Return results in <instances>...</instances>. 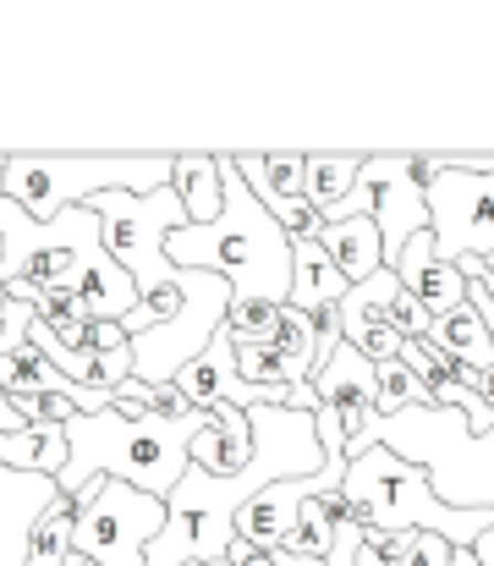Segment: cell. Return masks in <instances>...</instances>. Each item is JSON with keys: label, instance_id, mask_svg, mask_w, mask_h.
<instances>
[{"label": "cell", "instance_id": "obj_1", "mask_svg": "<svg viewBox=\"0 0 494 566\" xmlns=\"http://www.w3.org/2000/svg\"><path fill=\"white\" fill-rule=\"evenodd\" d=\"M253 462L237 479H209L203 468H187L176 484L170 523L149 545L144 566H220L237 545V517L286 479H314L325 473V446H319V412H292V407H253Z\"/></svg>", "mask_w": 494, "mask_h": 566}, {"label": "cell", "instance_id": "obj_2", "mask_svg": "<svg viewBox=\"0 0 494 566\" xmlns=\"http://www.w3.org/2000/svg\"><path fill=\"white\" fill-rule=\"evenodd\" d=\"M225 209L209 226H181L165 242L176 270H209L231 286V303H281L292 297V237L286 226L253 198L237 171V155H220Z\"/></svg>", "mask_w": 494, "mask_h": 566}, {"label": "cell", "instance_id": "obj_3", "mask_svg": "<svg viewBox=\"0 0 494 566\" xmlns=\"http://www.w3.org/2000/svg\"><path fill=\"white\" fill-rule=\"evenodd\" d=\"M209 423V412H192V418H127V412H77L66 423V473H61V490L66 495H83L94 490L99 479H116V484H133L144 495H160L170 501L176 484L187 479L192 468V440L198 429Z\"/></svg>", "mask_w": 494, "mask_h": 566}, {"label": "cell", "instance_id": "obj_4", "mask_svg": "<svg viewBox=\"0 0 494 566\" xmlns=\"http://www.w3.org/2000/svg\"><path fill=\"white\" fill-rule=\"evenodd\" d=\"M368 446H390L418 462L434 495L456 512H494V429L473 434V423L451 407H407L396 418H374ZM473 556L494 566V528L473 545Z\"/></svg>", "mask_w": 494, "mask_h": 566}, {"label": "cell", "instance_id": "obj_5", "mask_svg": "<svg viewBox=\"0 0 494 566\" xmlns=\"http://www.w3.org/2000/svg\"><path fill=\"white\" fill-rule=\"evenodd\" d=\"M346 501L357 506V517L374 534H440L456 551H473L494 528V512H456L434 495L429 473L407 457H396L390 446H368L362 457H351L346 468Z\"/></svg>", "mask_w": 494, "mask_h": 566}, {"label": "cell", "instance_id": "obj_6", "mask_svg": "<svg viewBox=\"0 0 494 566\" xmlns=\"http://www.w3.org/2000/svg\"><path fill=\"white\" fill-rule=\"evenodd\" d=\"M176 182V155H11L6 198L39 226L88 209L99 192H160Z\"/></svg>", "mask_w": 494, "mask_h": 566}, {"label": "cell", "instance_id": "obj_7", "mask_svg": "<svg viewBox=\"0 0 494 566\" xmlns=\"http://www.w3.org/2000/svg\"><path fill=\"white\" fill-rule=\"evenodd\" d=\"M0 275L6 286H39V292H77L88 275L111 270L105 220L94 209H66L61 220L39 226L28 209L0 198Z\"/></svg>", "mask_w": 494, "mask_h": 566}, {"label": "cell", "instance_id": "obj_8", "mask_svg": "<svg viewBox=\"0 0 494 566\" xmlns=\"http://www.w3.org/2000/svg\"><path fill=\"white\" fill-rule=\"evenodd\" d=\"M99 220H105V248L111 259L138 281L144 297H160L165 286L176 281V264L165 259V242L170 231L192 226L187 220V203L176 188H160V192H99L88 203Z\"/></svg>", "mask_w": 494, "mask_h": 566}, {"label": "cell", "instance_id": "obj_9", "mask_svg": "<svg viewBox=\"0 0 494 566\" xmlns=\"http://www.w3.org/2000/svg\"><path fill=\"white\" fill-rule=\"evenodd\" d=\"M77 506H83V517H77L72 551L99 566H144L149 545L170 523V506L160 495H144V490L116 484V479H99L94 490H83Z\"/></svg>", "mask_w": 494, "mask_h": 566}, {"label": "cell", "instance_id": "obj_10", "mask_svg": "<svg viewBox=\"0 0 494 566\" xmlns=\"http://www.w3.org/2000/svg\"><path fill=\"white\" fill-rule=\"evenodd\" d=\"M429 160L423 155H368L362 160V188L374 192V226L385 237V264L407 253L418 231H429Z\"/></svg>", "mask_w": 494, "mask_h": 566}, {"label": "cell", "instance_id": "obj_11", "mask_svg": "<svg viewBox=\"0 0 494 566\" xmlns=\"http://www.w3.org/2000/svg\"><path fill=\"white\" fill-rule=\"evenodd\" d=\"M429 231H434L440 264L490 259L494 253V171L490 177L440 171L429 182Z\"/></svg>", "mask_w": 494, "mask_h": 566}, {"label": "cell", "instance_id": "obj_12", "mask_svg": "<svg viewBox=\"0 0 494 566\" xmlns=\"http://www.w3.org/2000/svg\"><path fill=\"white\" fill-rule=\"evenodd\" d=\"M314 390H319V407H329L340 418V429H346V457H362L368 451V429L379 418V364L340 342L335 353L319 358Z\"/></svg>", "mask_w": 494, "mask_h": 566}, {"label": "cell", "instance_id": "obj_13", "mask_svg": "<svg viewBox=\"0 0 494 566\" xmlns=\"http://www.w3.org/2000/svg\"><path fill=\"white\" fill-rule=\"evenodd\" d=\"M346 484V468H325L314 479H286V484H270L242 517H237V539H248L253 551L275 556V551H292L297 528H303V506L319 501L329 490Z\"/></svg>", "mask_w": 494, "mask_h": 566}, {"label": "cell", "instance_id": "obj_14", "mask_svg": "<svg viewBox=\"0 0 494 566\" xmlns=\"http://www.w3.org/2000/svg\"><path fill=\"white\" fill-rule=\"evenodd\" d=\"M407 286H401V275L385 264L379 275H368V281H357L346 297H340V336H346V347H357L362 358H374V364H390V358H401V336L390 331V303L401 297Z\"/></svg>", "mask_w": 494, "mask_h": 566}, {"label": "cell", "instance_id": "obj_15", "mask_svg": "<svg viewBox=\"0 0 494 566\" xmlns=\"http://www.w3.org/2000/svg\"><path fill=\"white\" fill-rule=\"evenodd\" d=\"M61 501V479L44 473H11L0 462V566H28L33 523Z\"/></svg>", "mask_w": 494, "mask_h": 566}, {"label": "cell", "instance_id": "obj_16", "mask_svg": "<svg viewBox=\"0 0 494 566\" xmlns=\"http://www.w3.org/2000/svg\"><path fill=\"white\" fill-rule=\"evenodd\" d=\"M396 275H401V286H407L434 319L467 308V297H473L467 275H462L456 264H440V253H434V231H418V237L407 242V253L396 259Z\"/></svg>", "mask_w": 494, "mask_h": 566}, {"label": "cell", "instance_id": "obj_17", "mask_svg": "<svg viewBox=\"0 0 494 566\" xmlns=\"http://www.w3.org/2000/svg\"><path fill=\"white\" fill-rule=\"evenodd\" d=\"M429 347H434L440 369H451V375H456V369L490 375L494 369V336H490V325H484V314L473 308V297H467V308H456V314L434 319Z\"/></svg>", "mask_w": 494, "mask_h": 566}, {"label": "cell", "instance_id": "obj_18", "mask_svg": "<svg viewBox=\"0 0 494 566\" xmlns=\"http://www.w3.org/2000/svg\"><path fill=\"white\" fill-rule=\"evenodd\" d=\"M346 292H351L346 275L329 264V253L319 248V242H292V297H286V308L319 319V314H329V308H340Z\"/></svg>", "mask_w": 494, "mask_h": 566}, {"label": "cell", "instance_id": "obj_19", "mask_svg": "<svg viewBox=\"0 0 494 566\" xmlns=\"http://www.w3.org/2000/svg\"><path fill=\"white\" fill-rule=\"evenodd\" d=\"M319 248L329 253V264L346 275V286H357V281L385 270V237H379L374 220H325Z\"/></svg>", "mask_w": 494, "mask_h": 566}, {"label": "cell", "instance_id": "obj_20", "mask_svg": "<svg viewBox=\"0 0 494 566\" xmlns=\"http://www.w3.org/2000/svg\"><path fill=\"white\" fill-rule=\"evenodd\" d=\"M237 171L264 209L286 198H308V155H237Z\"/></svg>", "mask_w": 494, "mask_h": 566}, {"label": "cell", "instance_id": "obj_21", "mask_svg": "<svg viewBox=\"0 0 494 566\" xmlns=\"http://www.w3.org/2000/svg\"><path fill=\"white\" fill-rule=\"evenodd\" d=\"M170 188L181 192V203H187V220H192V226L220 220V209H225L220 155H176V182H170Z\"/></svg>", "mask_w": 494, "mask_h": 566}, {"label": "cell", "instance_id": "obj_22", "mask_svg": "<svg viewBox=\"0 0 494 566\" xmlns=\"http://www.w3.org/2000/svg\"><path fill=\"white\" fill-rule=\"evenodd\" d=\"M66 429H22V434H0V462L11 473H44V479H61L66 473Z\"/></svg>", "mask_w": 494, "mask_h": 566}, {"label": "cell", "instance_id": "obj_23", "mask_svg": "<svg viewBox=\"0 0 494 566\" xmlns=\"http://www.w3.org/2000/svg\"><path fill=\"white\" fill-rule=\"evenodd\" d=\"M77 517H83V506H77V495H66L61 490V501L33 523V539H28V566H66L72 556V534H77Z\"/></svg>", "mask_w": 494, "mask_h": 566}, {"label": "cell", "instance_id": "obj_24", "mask_svg": "<svg viewBox=\"0 0 494 566\" xmlns=\"http://www.w3.org/2000/svg\"><path fill=\"white\" fill-rule=\"evenodd\" d=\"M346 512H351L346 490H329V495H319V501H308V506H303V528H297L292 551H297V556H314V562H329V551H335V534H340Z\"/></svg>", "mask_w": 494, "mask_h": 566}, {"label": "cell", "instance_id": "obj_25", "mask_svg": "<svg viewBox=\"0 0 494 566\" xmlns=\"http://www.w3.org/2000/svg\"><path fill=\"white\" fill-rule=\"evenodd\" d=\"M248 462H253V440L220 429L214 418L198 429V440H192V468H203L209 479H237V473H248Z\"/></svg>", "mask_w": 494, "mask_h": 566}, {"label": "cell", "instance_id": "obj_26", "mask_svg": "<svg viewBox=\"0 0 494 566\" xmlns=\"http://www.w3.org/2000/svg\"><path fill=\"white\" fill-rule=\"evenodd\" d=\"M362 160L368 155H308V203L329 214L335 203H346L357 177H362Z\"/></svg>", "mask_w": 494, "mask_h": 566}, {"label": "cell", "instance_id": "obj_27", "mask_svg": "<svg viewBox=\"0 0 494 566\" xmlns=\"http://www.w3.org/2000/svg\"><path fill=\"white\" fill-rule=\"evenodd\" d=\"M368 551L385 566H451L456 545L440 534H368Z\"/></svg>", "mask_w": 494, "mask_h": 566}, {"label": "cell", "instance_id": "obj_28", "mask_svg": "<svg viewBox=\"0 0 494 566\" xmlns=\"http://www.w3.org/2000/svg\"><path fill=\"white\" fill-rule=\"evenodd\" d=\"M281 319H286L281 303H231L225 331H231L237 347H275L281 342Z\"/></svg>", "mask_w": 494, "mask_h": 566}, {"label": "cell", "instance_id": "obj_29", "mask_svg": "<svg viewBox=\"0 0 494 566\" xmlns=\"http://www.w3.org/2000/svg\"><path fill=\"white\" fill-rule=\"evenodd\" d=\"M407 407H434V401H429L423 379L412 375L401 358H390V364H379V418H396Z\"/></svg>", "mask_w": 494, "mask_h": 566}, {"label": "cell", "instance_id": "obj_30", "mask_svg": "<svg viewBox=\"0 0 494 566\" xmlns=\"http://www.w3.org/2000/svg\"><path fill=\"white\" fill-rule=\"evenodd\" d=\"M385 319H390V331H396L401 342H429V336H434V314H429L412 292H401V297L390 303V314H385Z\"/></svg>", "mask_w": 494, "mask_h": 566}, {"label": "cell", "instance_id": "obj_31", "mask_svg": "<svg viewBox=\"0 0 494 566\" xmlns=\"http://www.w3.org/2000/svg\"><path fill=\"white\" fill-rule=\"evenodd\" d=\"M88 353H111V358H122V353H133V336H127L116 319H94V331H88Z\"/></svg>", "mask_w": 494, "mask_h": 566}, {"label": "cell", "instance_id": "obj_32", "mask_svg": "<svg viewBox=\"0 0 494 566\" xmlns=\"http://www.w3.org/2000/svg\"><path fill=\"white\" fill-rule=\"evenodd\" d=\"M225 562H231V566H275V556H264V551H253V545H248V539H237V545H231V556H225Z\"/></svg>", "mask_w": 494, "mask_h": 566}, {"label": "cell", "instance_id": "obj_33", "mask_svg": "<svg viewBox=\"0 0 494 566\" xmlns=\"http://www.w3.org/2000/svg\"><path fill=\"white\" fill-rule=\"evenodd\" d=\"M28 423H22V412H17V401L0 390V434H22Z\"/></svg>", "mask_w": 494, "mask_h": 566}, {"label": "cell", "instance_id": "obj_34", "mask_svg": "<svg viewBox=\"0 0 494 566\" xmlns=\"http://www.w3.org/2000/svg\"><path fill=\"white\" fill-rule=\"evenodd\" d=\"M275 566H329V562H314V556H297V551H275Z\"/></svg>", "mask_w": 494, "mask_h": 566}, {"label": "cell", "instance_id": "obj_35", "mask_svg": "<svg viewBox=\"0 0 494 566\" xmlns=\"http://www.w3.org/2000/svg\"><path fill=\"white\" fill-rule=\"evenodd\" d=\"M451 566H484V562H479L473 551H456V562H451Z\"/></svg>", "mask_w": 494, "mask_h": 566}, {"label": "cell", "instance_id": "obj_36", "mask_svg": "<svg viewBox=\"0 0 494 566\" xmlns=\"http://www.w3.org/2000/svg\"><path fill=\"white\" fill-rule=\"evenodd\" d=\"M357 566H385V562H379L374 551H362V556H357Z\"/></svg>", "mask_w": 494, "mask_h": 566}, {"label": "cell", "instance_id": "obj_37", "mask_svg": "<svg viewBox=\"0 0 494 566\" xmlns=\"http://www.w3.org/2000/svg\"><path fill=\"white\" fill-rule=\"evenodd\" d=\"M66 566H99V562H88V556H77V551H72V556H66Z\"/></svg>", "mask_w": 494, "mask_h": 566}, {"label": "cell", "instance_id": "obj_38", "mask_svg": "<svg viewBox=\"0 0 494 566\" xmlns=\"http://www.w3.org/2000/svg\"><path fill=\"white\" fill-rule=\"evenodd\" d=\"M484 286H490V297H494V275H484Z\"/></svg>", "mask_w": 494, "mask_h": 566}, {"label": "cell", "instance_id": "obj_39", "mask_svg": "<svg viewBox=\"0 0 494 566\" xmlns=\"http://www.w3.org/2000/svg\"><path fill=\"white\" fill-rule=\"evenodd\" d=\"M220 566H231V562H220Z\"/></svg>", "mask_w": 494, "mask_h": 566}, {"label": "cell", "instance_id": "obj_40", "mask_svg": "<svg viewBox=\"0 0 494 566\" xmlns=\"http://www.w3.org/2000/svg\"><path fill=\"white\" fill-rule=\"evenodd\" d=\"M0 248H6V242H0Z\"/></svg>", "mask_w": 494, "mask_h": 566}]
</instances>
